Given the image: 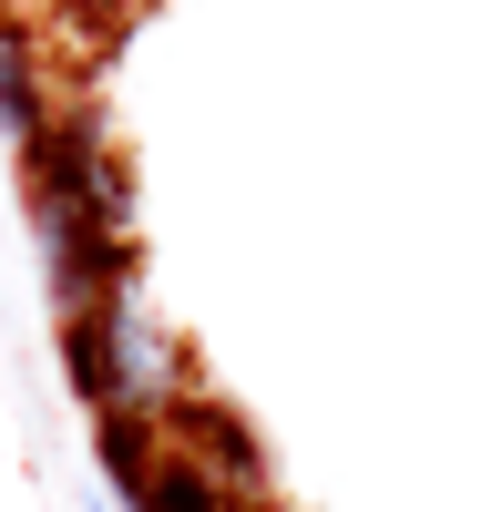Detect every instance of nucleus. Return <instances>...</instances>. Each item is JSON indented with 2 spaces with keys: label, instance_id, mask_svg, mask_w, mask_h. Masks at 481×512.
<instances>
[{
  "label": "nucleus",
  "instance_id": "nucleus-5",
  "mask_svg": "<svg viewBox=\"0 0 481 512\" xmlns=\"http://www.w3.org/2000/svg\"><path fill=\"white\" fill-rule=\"evenodd\" d=\"M113 512H246V502L215 482L195 451H174V441H164V451H154V472H144V492H123Z\"/></svg>",
  "mask_w": 481,
  "mask_h": 512
},
{
  "label": "nucleus",
  "instance_id": "nucleus-1",
  "mask_svg": "<svg viewBox=\"0 0 481 512\" xmlns=\"http://www.w3.org/2000/svg\"><path fill=\"white\" fill-rule=\"evenodd\" d=\"M62 379H72L82 410H144V420H174V400L205 390L195 349L174 338V318L144 297V277H123L103 308L62 318Z\"/></svg>",
  "mask_w": 481,
  "mask_h": 512
},
{
  "label": "nucleus",
  "instance_id": "nucleus-3",
  "mask_svg": "<svg viewBox=\"0 0 481 512\" xmlns=\"http://www.w3.org/2000/svg\"><path fill=\"white\" fill-rule=\"evenodd\" d=\"M164 441H174V451H195V461H205V472L226 482L246 512L267 502V451H256V431H246V420H236L226 400H215V390H185V400H174Z\"/></svg>",
  "mask_w": 481,
  "mask_h": 512
},
{
  "label": "nucleus",
  "instance_id": "nucleus-4",
  "mask_svg": "<svg viewBox=\"0 0 481 512\" xmlns=\"http://www.w3.org/2000/svg\"><path fill=\"white\" fill-rule=\"evenodd\" d=\"M52 113H62V103H52V62H41V41H31L11 11H0V144L21 154Z\"/></svg>",
  "mask_w": 481,
  "mask_h": 512
},
{
  "label": "nucleus",
  "instance_id": "nucleus-2",
  "mask_svg": "<svg viewBox=\"0 0 481 512\" xmlns=\"http://www.w3.org/2000/svg\"><path fill=\"white\" fill-rule=\"evenodd\" d=\"M21 205H31V226L41 216H82V226H123L134 236V164H123V144L93 113H52L21 144Z\"/></svg>",
  "mask_w": 481,
  "mask_h": 512
}]
</instances>
